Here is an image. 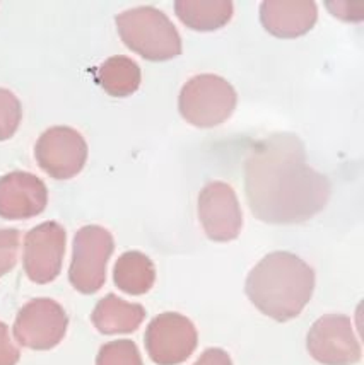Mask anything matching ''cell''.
Returning <instances> with one entry per match:
<instances>
[{"mask_svg": "<svg viewBox=\"0 0 364 365\" xmlns=\"http://www.w3.org/2000/svg\"><path fill=\"white\" fill-rule=\"evenodd\" d=\"M250 210L267 224H300L327 207L330 181L308 166L303 142L274 133L251 147L245 163Z\"/></svg>", "mask_w": 364, "mask_h": 365, "instance_id": "6da1fadb", "label": "cell"}, {"mask_svg": "<svg viewBox=\"0 0 364 365\" xmlns=\"http://www.w3.org/2000/svg\"><path fill=\"white\" fill-rule=\"evenodd\" d=\"M246 295L268 318L284 323L301 314L315 290V272L300 256L275 251L255 264L246 278Z\"/></svg>", "mask_w": 364, "mask_h": 365, "instance_id": "7a4b0ae2", "label": "cell"}, {"mask_svg": "<svg viewBox=\"0 0 364 365\" xmlns=\"http://www.w3.org/2000/svg\"><path fill=\"white\" fill-rule=\"evenodd\" d=\"M116 28L130 50L151 62H164L181 53V38L170 17L144 6L116 16Z\"/></svg>", "mask_w": 364, "mask_h": 365, "instance_id": "3957f363", "label": "cell"}, {"mask_svg": "<svg viewBox=\"0 0 364 365\" xmlns=\"http://www.w3.org/2000/svg\"><path fill=\"white\" fill-rule=\"evenodd\" d=\"M238 103L236 91L223 77L201 73L181 88L178 108L181 116L198 128H212L233 115Z\"/></svg>", "mask_w": 364, "mask_h": 365, "instance_id": "277c9868", "label": "cell"}, {"mask_svg": "<svg viewBox=\"0 0 364 365\" xmlns=\"http://www.w3.org/2000/svg\"><path fill=\"white\" fill-rule=\"evenodd\" d=\"M113 237L99 225L82 227L74 239V255L69 278L74 289L82 294H94L106 278V264L113 253Z\"/></svg>", "mask_w": 364, "mask_h": 365, "instance_id": "5b68a950", "label": "cell"}, {"mask_svg": "<svg viewBox=\"0 0 364 365\" xmlns=\"http://www.w3.org/2000/svg\"><path fill=\"white\" fill-rule=\"evenodd\" d=\"M146 350L158 365L183 364L197 349L195 324L178 312H163L147 324Z\"/></svg>", "mask_w": 364, "mask_h": 365, "instance_id": "8992f818", "label": "cell"}, {"mask_svg": "<svg viewBox=\"0 0 364 365\" xmlns=\"http://www.w3.org/2000/svg\"><path fill=\"white\" fill-rule=\"evenodd\" d=\"M306 346L316 362L323 365H354L361 360V345L353 321L344 314H327L315 321Z\"/></svg>", "mask_w": 364, "mask_h": 365, "instance_id": "52a82bcc", "label": "cell"}, {"mask_svg": "<svg viewBox=\"0 0 364 365\" xmlns=\"http://www.w3.org/2000/svg\"><path fill=\"white\" fill-rule=\"evenodd\" d=\"M34 155L46 175L55 180H71L88 160V143L77 130L51 127L38 138Z\"/></svg>", "mask_w": 364, "mask_h": 365, "instance_id": "ba28073f", "label": "cell"}, {"mask_svg": "<svg viewBox=\"0 0 364 365\" xmlns=\"http://www.w3.org/2000/svg\"><path fill=\"white\" fill-rule=\"evenodd\" d=\"M67 324V314L60 304L51 299H34L17 314L14 336L28 349L49 350L62 341Z\"/></svg>", "mask_w": 364, "mask_h": 365, "instance_id": "9c48e42d", "label": "cell"}, {"mask_svg": "<svg viewBox=\"0 0 364 365\" xmlns=\"http://www.w3.org/2000/svg\"><path fill=\"white\" fill-rule=\"evenodd\" d=\"M198 219L207 237L228 242L240 236L243 214L235 190L224 181H212L198 195Z\"/></svg>", "mask_w": 364, "mask_h": 365, "instance_id": "30bf717a", "label": "cell"}, {"mask_svg": "<svg viewBox=\"0 0 364 365\" xmlns=\"http://www.w3.org/2000/svg\"><path fill=\"white\" fill-rule=\"evenodd\" d=\"M65 253V229L43 222L24 239V272L34 284H49L59 277Z\"/></svg>", "mask_w": 364, "mask_h": 365, "instance_id": "8fae6325", "label": "cell"}, {"mask_svg": "<svg viewBox=\"0 0 364 365\" xmlns=\"http://www.w3.org/2000/svg\"><path fill=\"white\" fill-rule=\"evenodd\" d=\"M49 202V191L40 178L14 171L0 178V217L23 220L41 214Z\"/></svg>", "mask_w": 364, "mask_h": 365, "instance_id": "7c38bea8", "label": "cell"}, {"mask_svg": "<svg viewBox=\"0 0 364 365\" xmlns=\"http://www.w3.org/2000/svg\"><path fill=\"white\" fill-rule=\"evenodd\" d=\"M318 19L315 2H274L267 0L260 6V23L277 38H298L310 31Z\"/></svg>", "mask_w": 364, "mask_h": 365, "instance_id": "4fadbf2b", "label": "cell"}, {"mask_svg": "<svg viewBox=\"0 0 364 365\" xmlns=\"http://www.w3.org/2000/svg\"><path fill=\"white\" fill-rule=\"evenodd\" d=\"M144 318L146 309L141 304L127 302L115 294L101 299L93 312L94 326L105 334L136 331Z\"/></svg>", "mask_w": 364, "mask_h": 365, "instance_id": "5bb4252c", "label": "cell"}, {"mask_svg": "<svg viewBox=\"0 0 364 365\" xmlns=\"http://www.w3.org/2000/svg\"><path fill=\"white\" fill-rule=\"evenodd\" d=\"M115 285L125 294L142 295L153 289L156 282L154 263L141 251H127L115 264Z\"/></svg>", "mask_w": 364, "mask_h": 365, "instance_id": "9a60e30c", "label": "cell"}, {"mask_svg": "<svg viewBox=\"0 0 364 365\" xmlns=\"http://www.w3.org/2000/svg\"><path fill=\"white\" fill-rule=\"evenodd\" d=\"M178 19L195 31H214L226 26L233 17V2L212 0V2H190L180 0L175 4Z\"/></svg>", "mask_w": 364, "mask_h": 365, "instance_id": "2e32d148", "label": "cell"}, {"mask_svg": "<svg viewBox=\"0 0 364 365\" xmlns=\"http://www.w3.org/2000/svg\"><path fill=\"white\" fill-rule=\"evenodd\" d=\"M96 79L110 96L125 98L141 86V67L125 55L111 56L98 68Z\"/></svg>", "mask_w": 364, "mask_h": 365, "instance_id": "e0dca14e", "label": "cell"}, {"mask_svg": "<svg viewBox=\"0 0 364 365\" xmlns=\"http://www.w3.org/2000/svg\"><path fill=\"white\" fill-rule=\"evenodd\" d=\"M96 365H144V362L132 340H116L101 346Z\"/></svg>", "mask_w": 364, "mask_h": 365, "instance_id": "ac0fdd59", "label": "cell"}, {"mask_svg": "<svg viewBox=\"0 0 364 365\" xmlns=\"http://www.w3.org/2000/svg\"><path fill=\"white\" fill-rule=\"evenodd\" d=\"M23 120V106L11 91L0 88V142L11 138Z\"/></svg>", "mask_w": 364, "mask_h": 365, "instance_id": "d6986e66", "label": "cell"}, {"mask_svg": "<svg viewBox=\"0 0 364 365\" xmlns=\"http://www.w3.org/2000/svg\"><path fill=\"white\" fill-rule=\"evenodd\" d=\"M19 237V230L0 229V277H4L16 267Z\"/></svg>", "mask_w": 364, "mask_h": 365, "instance_id": "ffe728a7", "label": "cell"}, {"mask_svg": "<svg viewBox=\"0 0 364 365\" xmlns=\"http://www.w3.org/2000/svg\"><path fill=\"white\" fill-rule=\"evenodd\" d=\"M19 360V350L9 338L7 326L0 321V365H16Z\"/></svg>", "mask_w": 364, "mask_h": 365, "instance_id": "44dd1931", "label": "cell"}, {"mask_svg": "<svg viewBox=\"0 0 364 365\" xmlns=\"http://www.w3.org/2000/svg\"><path fill=\"white\" fill-rule=\"evenodd\" d=\"M193 365H233V360L223 349H207Z\"/></svg>", "mask_w": 364, "mask_h": 365, "instance_id": "7402d4cb", "label": "cell"}]
</instances>
